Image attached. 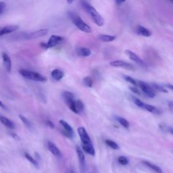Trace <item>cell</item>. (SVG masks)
Masks as SVG:
<instances>
[{
	"label": "cell",
	"mask_w": 173,
	"mask_h": 173,
	"mask_svg": "<svg viewBox=\"0 0 173 173\" xmlns=\"http://www.w3.org/2000/svg\"><path fill=\"white\" fill-rule=\"evenodd\" d=\"M19 73L20 74L21 76H23L24 78H27L28 80L43 82V83L47 81V78L44 77L43 75L38 73V72L26 70V69H20L19 70Z\"/></svg>",
	"instance_id": "obj_2"
},
{
	"label": "cell",
	"mask_w": 173,
	"mask_h": 173,
	"mask_svg": "<svg viewBox=\"0 0 173 173\" xmlns=\"http://www.w3.org/2000/svg\"><path fill=\"white\" fill-rule=\"evenodd\" d=\"M143 163L145 165H146L147 167H149L150 168L153 170L154 172H156L157 173H163L162 169L160 168L159 166L153 164L151 163L150 162H147V161H143Z\"/></svg>",
	"instance_id": "obj_19"
},
{
	"label": "cell",
	"mask_w": 173,
	"mask_h": 173,
	"mask_svg": "<svg viewBox=\"0 0 173 173\" xmlns=\"http://www.w3.org/2000/svg\"><path fill=\"white\" fill-rule=\"evenodd\" d=\"M126 54L129 58L131 60H133L135 63H137L138 65L141 66L142 67H146V64L145 62L142 59H141L139 56H138L136 53H134L133 52L131 51L129 49H127L125 51Z\"/></svg>",
	"instance_id": "obj_8"
},
{
	"label": "cell",
	"mask_w": 173,
	"mask_h": 173,
	"mask_svg": "<svg viewBox=\"0 0 173 173\" xmlns=\"http://www.w3.org/2000/svg\"><path fill=\"white\" fill-rule=\"evenodd\" d=\"M75 149H76V152L78 156V162H79L81 169L82 171H84L85 167V156L83 150H82V149L79 146H77Z\"/></svg>",
	"instance_id": "obj_11"
},
{
	"label": "cell",
	"mask_w": 173,
	"mask_h": 173,
	"mask_svg": "<svg viewBox=\"0 0 173 173\" xmlns=\"http://www.w3.org/2000/svg\"><path fill=\"white\" fill-rule=\"evenodd\" d=\"M82 148L86 153H89L91 156H95L96 151L93 146H82Z\"/></svg>",
	"instance_id": "obj_23"
},
{
	"label": "cell",
	"mask_w": 173,
	"mask_h": 173,
	"mask_svg": "<svg viewBox=\"0 0 173 173\" xmlns=\"http://www.w3.org/2000/svg\"><path fill=\"white\" fill-rule=\"evenodd\" d=\"M51 76L53 80L59 81L64 77V72L59 70V69H54V70H52V72H51Z\"/></svg>",
	"instance_id": "obj_16"
},
{
	"label": "cell",
	"mask_w": 173,
	"mask_h": 173,
	"mask_svg": "<svg viewBox=\"0 0 173 173\" xmlns=\"http://www.w3.org/2000/svg\"><path fill=\"white\" fill-rule=\"evenodd\" d=\"M118 162L122 165H127L128 164V160L124 156H120L118 158Z\"/></svg>",
	"instance_id": "obj_33"
},
{
	"label": "cell",
	"mask_w": 173,
	"mask_h": 173,
	"mask_svg": "<svg viewBox=\"0 0 173 173\" xmlns=\"http://www.w3.org/2000/svg\"><path fill=\"white\" fill-rule=\"evenodd\" d=\"M48 29H41L39 31H34V32H31V33H24L23 35V38L25 39H34L39 38V37L45 36L46 34L48 33Z\"/></svg>",
	"instance_id": "obj_6"
},
{
	"label": "cell",
	"mask_w": 173,
	"mask_h": 173,
	"mask_svg": "<svg viewBox=\"0 0 173 173\" xmlns=\"http://www.w3.org/2000/svg\"><path fill=\"white\" fill-rule=\"evenodd\" d=\"M106 143L107 146H108L110 147H111L112 149H114L116 150H119V146L114 141H113L112 140H110V139H106Z\"/></svg>",
	"instance_id": "obj_29"
},
{
	"label": "cell",
	"mask_w": 173,
	"mask_h": 173,
	"mask_svg": "<svg viewBox=\"0 0 173 173\" xmlns=\"http://www.w3.org/2000/svg\"><path fill=\"white\" fill-rule=\"evenodd\" d=\"M142 108L151 113H155V114H158V113L160 112L158 108H156V107H154L153 106L150 105V104H147V103H144Z\"/></svg>",
	"instance_id": "obj_21"
},
{
	"label": "cell",
	"mask_w": 173,
	"mask_h": 173,
	"mask_svg": "<svg viewBox=\"0 0 173 173\" xmlns=\"http://www.w3.org/2000/svg\"><path fill=\"white\" fill-rule=\"evenodd\" d=\"M160 128L162 131L166 132V133H171V135L172 134V128L170 126L166 125L165 124H160Z\"/></svg>",
	"instance_id": "obj_30"
},
{
	"label": "cell",
	"mask_w": 173,
	"mask_h": 173,
	"mask_svg": "<svg viewBox=\"0 0 173 173\" xmlns=\"http://www.w3.org/2000/svg\"><path fill=\"white\" fill-rule=\"evenodd\" d=\"M70 18L72 20V23H74L75 26L80 31L87 33H92V29H91V27L85 23L83 20L78 16V15L75 14L74 13H71Z\"/></svg>",
	"instance_id": "obj_3"
},
{
	"label": "cell",
	"mask_w": 173,
	"mask_h": 173,
	"mask_svg": "<svg viewBox=\"0 0 173 173\" xmlns=\"http://www.w3.org/2000/svg\"><path fill=\"white\" fill-rule=\"evenodd\" d=\"M18 117L20 118L21 121L23 122V124H24L25 126H26V127H27V128H29V129H31V128H32V124H31V122L29 121V119L27 118L26 117H25V116H23V115H21V114L18 115Z\"/></svg>",
	"instance_id": "obj_27"
},
{
	"label": "cell",
	"mask_w": 173,
	"mask_h": 173,
	"mask_svg": "<svg viewBox=\"0 0 173 173\" xmlns=\"http://www.w3.org/2000/svg\"><path fill=\"white\" fill-rule=\"evenodd\" d=\"M46 123L47 124H48L49 127L51 128H55V125L53 123V122H52L51 121H49V120H48L46 121Z\"/></svg>",
	"instance_id": "obj_37"
},
{
	"label": "cell",
	"mask_w": 173,
	"mask_h": 173,
	"mask_svg": "<svg viewBox=\"0 0 173 173\" xmlns=\"http://www.w3.org/2000/svg\"><path fill=\"white\" fill-rule=\"evenodd\" d=\"M72 2H68V4H71V3H72Z\"/></svg>",
	"instance_id": "obj_44"
},
{
	"label": "cell",
	"mask_w": 173,
	"mask_h": 173,
	"mask_svg": "<svg viewBox=\"0 0 173 173\" xmlns=\"http://www.w3.org/2000/svg\"><path fill=\"white\" fill-rule=\"evenodd\" d=\"M110 65L111 67H113L123 68L127 69V70H135V67H133V65H132L128 62L122 61V60L112 61V62L110 63Z\"/></svg>",
	"instance_id": "obj_10"
},
{
	"label": "cell",
	"mask_w": 173,
	"mask_h": 173,
	"mask_svg": "<svg viewBox=\"0 0 173 173\" xmlns=\"http://www.w3.org/2000/svg\"><path fill=\"white\" fill-rule=\"evenodd\" d=\"M18 28L19 27L18 25H7V26L4 27H0V37L6 34L14 32L18 29Z\"/></svg>",
	"instance_id": "obj_12"
},
{
	"label": "cell",
	"mask_w": 173,
	"mask_h": 173,
	"mask_svg": "<svg viewBox=\"0 0 173 173\" xmlns=\"http://www.w3.org/2000/svg\"><path fill=\"white\" fill-rule=\"evenodd\" d=\"M133 102L135 103V104L137 105L138 107H139V108H143L144 102H143L142 101H141L139 99L136 98V97H133Z\"/></svg>",
	"instance_id": "obj_34"
},
{
	"label": "cell",
	"mask_w": 173,
	"mask_h": 173,
	"mask_svg": "<svg viewBox=\"0 0 173 173\" xmlns=\"http://www.w3.org/2000/svg\"><path fill=\"white\" fill-rule=\"evenodd\" d=\"M168 106H169L170 109H171V110L172 111V102H169L168 103Z\"/></svg>",
	"instance_id": "obj_40"
},
{
	"label": "cell",
	"mask_w": 173,
	"mask_h": 173,
	"mask_svg": "<svg viewBox=\"0 0 173 173\" xmlns=\"http://www.w3.org/2000/svg\"><path fill=\"white\" fill-rule=\"evenodd\" d=\"M0 107H2V108H4V109H5L6 108V107H5V106L4 104V103H3L1 101H0Z\"/></svg>",
	"instance_id": "obj_41"
},
{
	"label": "cell",
	"mask_w": 173,
	"mask_h": 173,
	"mask_svg": "<svg viewBox=\"0 0 173 173\" xmlns=\"http://www.w3.org/2000/svg\"><path fill=\"white\" fill-rule=\"evenodd\" d=\"M76 106H77L78 114L83 113L84 111V109H85V106H84L83 102H82L80 99L76 100Z\"/></svg>",
	"instance_id": "obj_25"
},
{
	"label": "cell",
	"mask_w": 173,
	"mask_h": 173,
	"mask_svg": "<svg viewBox=\"0 0 173 173\" xmlns=\"http://www.w3.org/2000/svg\"><path fill=\"white\" fill-rule=\"evenodd\" d=\"M24 156L25 158L27 159L28 161H29L31 164H33V165L35 166L36 168H38V162H37V160L35 159H34L32 156H31L29 153H24Z\"/></svg>",
	"instance_id": "obj_26"
},
{
	"label": "cell",
	"mask_w": 173,
	"mask_h": 173,
	"mask_svg": "<svg viewBox=\"0 0 173 173\" xmlns=\"http://www.w3.org/2000/svg\"><path fill=\"white\" fill-rule=\"evenodd\" d=\"M48 149L51 152L53 156L56 157H61L62 153L60 150L58 149V147L56 145L52 143V141H48Z\"/></svg>",
	"instance_id": "obj_13"
},
{
	"label": "cell",
	"mask_w": 173,
	"mask_h": 173,
	"mask_svg": "<svg viewBox=\"0 0 173 173\" xmlns=\"http://www.w3.org/2000/svg\"><path fill=\"white\" fill-rule=\"evenodd\" d=\"M63 39H64V37L62 36L53 34V35L50 37L48 43H46V49L53 48V47L58 45L59 43H60L62 41Z\"/></svg>",
	"instance_id": "obj_9"
},
{
	"label": "cell",
	"mask_w": 173,
	"mask_h": 173,
	"mask_svg": "<svg viewBox=\"0 0 173 173\" xmlns=\"http://www.w3.org/2000/svg\"><path fill=\"white\" fill-rule=\"evenodd\" d=\"M116 120L122 126V127H124L125 128H127V129H128V128H129L130 127L129 122H128L127 120H126L124 118L121 117V116H117V117L116 118Z\"/></svg>",
	"instance_id": "obj_22"
},
{
	"label": "cell",
	"mask_w": 173,
	"mask_h": 173,
	"mask_svg": "<svg viewBox=\"0 0 173 173\" xmlns=\"http://www.w3.org/2000/svg\"><path fill=\"white\" fill-rule=\"evenodd\" d=\"M68 173H75V172H74V171L73 169H72V168H70V171H68Z\"/></svg>",
	"instance_id": "obj_43"
},
{
	"label": "cell",
	"mask_w": 173,
	"mask_h": 173,
	"mask_svg": "<svg viewBox=\"0 0 173 173\" xmlns=\"http://www.w3.org/2000/svg\"><path fill=\"white\" fill-rule=\"evenodd\" d=\"M81 4L88 14L90 15L91 18H92L94 23H95L97 26L102 27L104 24V20L102 17V16L97 12L93 6L91 5L89 2L86 1H82L81 2Z\"/></svg>",
	"instance_id": "obj_1"
},
{
	"label": "cell",
	"mask_w": 173,
	"mask_h": 173,
	"mask_svg": "<svg viewBox=\"0 0 173 173\" xmlns=\"http://www.w3.org/2000/svg\"><path fill=\"white\" fill-rule=\"evenodd\" d=\"M98 38L103 42H111L116 39V36L108 35V34H100Z\"/></svg>",
	"instance_id": "obj_20"
},
{
	"label": "cell",
	"mask_w": 173,
	"mask_h": 173,
	"mask_svg": "<svg viewBox=\"0 0 173 173\" xmlns=\"http://www.w3.org/2000/svg\"><path fill=\"white\" fill-rule=\"evenodd\" d=\"M83 82L85 85L87 87H89V88H92L93 87V81L92 78H91L89 77H86L83 78Z\"/></svg>",
	"instance_id": "obj_31"
},
{
	"label": "cell",
	"mask_w": 173,
	"mask_h": 173,
	"mask_svg": "<svg viewBox=\"0 0 173 173\" xmlns=\"http://www.w3.org/2000/svg\"><path fill=\"white\" fill-rule=\"evenodd\" d=\"M0 121H1L2 123L4 124L5 127H6L8 128H10V129H15V124L12 121H10V119L5 117V116H0Z\"/></svg>",
	"instance_id": "obj_15"
},
{
	"label": "cell",
	"mask_w": 173,
	"mask_h": 173,
	"mask_svg": "<svg viewBox=\"0 0 173 173\" xmlns=\"http://www.w3.org/2000/svg\"><path fill=\"white\" fill-rule=\"evenodd\" d=\"M124 1H120V0H117V1H116V4L117 5H121L122 4H123L124 3Z\"/></svg>",
	"instance_id": "obj_39"
},
{
	"label": "cell",
	"mask_w": 173,
	"mask_h": 173,
	"mask_svg": "<svg viewBox=\"0 0 173 173\" xmlns=\"http://www.w3.org/2000/svg\"><path fill=\"white\" fill-rule=\"evenodd\" d=\"M77 54L81 56V57H88L91 55V50L87 48H84V47H81V48H78L77 49Z\"/></svg>",
	"instance_id": "obj_17"
},
{
	"label": "cell",
	"mask_w": 173,
	"mask_h": 173,
	"mask_svg": "<svg viewBox=\"0 0 173 173\" xmlns=\"http://www.w3.org/2000/svg\"><path fill=\"white\" fill-rule=\"evenodd\" d=\"M59 123H60V124L63 127L62 133L64 134V136L67 137L69 139H72V138L74 137V133L72 128L70 127V125L69 124L68 122L63 120L59 121Z\"/></svg>",
	"instance_id": "obj_7"
},
{
	"label": "cell",
	"mask_w": 173,
	"mask_h": 173,
	"mask_svg": "<svg viewBox=\"0 0 173 173\" xmlns=\"http://www.w3.org/2000/svg\"><path fill=\"white\" fill-rule=\"evenodd\" d=\"M77 132L81 140L82 146H92V142L85 128L83 127H78Z\"/></svg>",
	"instance_id": "obj_5"
},
{
	"label": "cell",
	"mask_w": 173,
	"mask_h": 173,
	"mask_svg": "<svg viewBox=\"0 0 173 173\" xmlns=\"http://www.w3.org/2000/svg\"><path fill=\"white\" fill-rule=\"evenodd\" d=\"M124 79L127 81L128 83H130L131 84L133 85L135 87H137V81L134 79L133 78L131 77L130 76H127V75H124Z\"/></svg>",
	"instance_id": "obj_32"
},
{
	"label": "cell",
	"mask_w": 173,
	"mask_h": 173,
	"mask_svg": "<svg viewBox=\"0 0 173 173\" xmlns=\"http://www.w3.org/2000/svg\"><path fill=\"white\" fill-rule=\"evenodd\" d=\"M62 97L64 99L65 102L70 99H74L75 96L73 93L70 92H64L62 93Z\"/></svg>",
	"instance_id": "obj_24"
},
{
	"label": "cell",
	"mask_w": 173,
	"mask_h": 173,
	"mask_svg": "<svg viewBox=\"0 0 173 173\" xmlns=\"http://www.w3.org/2000/svg\"><path fill=\"white\" fill-rule=\"evenodd\" d=\"M11 135H12V137L14 138L15 139H16V140H19L20 139V138L18 137V135L16 134H15V133H11Z\"/></svg>",
	"instance_id": "obj_38"
},
{
	"label": "cell",
	"mask_w": 173,
	"mask_h": 173,
	"mask_svg": "<svg viewBox=\"0 0 173 173\" xmlns=\"http://www.w3.org/2000/svg\"><path fill=\"white\" fill-rule=\"evenodd\" d=\"M137 86H139L141 90L142 91L147 97H149L150 98H153V97L156 96V93L153 89L148 83L142 81H137Z\"/></svg>",
	"instance_id": "obj_4"
},
{
	"label": "cell",
	"mask_w": 173,
	"mask_h": 173,
	"mask_svg": "<svg viewBox=\"0 0 173 173\" xmlns=\"http://www.w3.org/2000/svg\"><path fill=\"white\" fill-rule=\"evenodd\" d=\"M166 86H167V87L169 88V89H171V90H172V85H166Z\"/></svg>",
	"instance_id": "obj_42"
},
{
	"label": "cell",
	"mask_w": 173,
	"mask_h": 173,
	"mask_svg": "<svg viewBox=\"0 0 173 173\" xmlns=\"http://www.w3.org/2000/svg\"><path fill=\"white\" fill-rule=\"evenodd\" d=\"M2 59L4 62V65L7 72H10L12 70V61L10 57L8 56L7 53L4 52L2 53Z\"/></svg>",
	"instance_id": "obj_14"
},
{
	"label": "cell",
	"mask_w": 173,
	"mask_h": 173,
	"mask_svg": "<svg viewBox=\"0 0 173 173\" xmlns=\"http://www.w3.org/2000/svg\"><path fill=\"white\" fill-rule=\"evenodd\" d=\"M137 32L139 34H141V35L146 37H148L152 35V33H151L148 29L143 26H141V25H139V26L137 27Z\"/></svg>",
	"instance_id": "obj_18"
},
{
	"label": "cell",
	"mask_w": 173,
	"mask_h": 173,
	"mask_svg": "<svg viewBox=\"0 0 173 173\" xmlns=\"http://www.w3.org/2000/svg\"><path fill=\"white\" fill-rule=\"evenodd\" d=\"M5 7H6L5 3L3 2H0V14L3 13V12L4 11Z\"/></svg>",
	"instance_id": "obj_36"
},
{
	"label": "cell",
	"mask_w": 173,
	"mask_h": 173,
	"mask_svg": "<svg viewBox=\"0 0 173 173\" xmlns=\"http://www.w3.org/2000/svg\"><path fill=\"white\" fill-rule=\"evenodd\" d=\"M130 90L132 92H133L135 94H137V95H141V93L139 91V89H137V87H129Z\"/></svg>",
	"instance_id": "obj_35"
},
{
	"label": "cell",
	"mask_w": 173,
	"mask_h": 173,
	"mask_svg": "<svg viewBox=\"0 0 173 173\" xmlns=\"http://www.w3.org/2000/svg\"><path fill=\"white\" fill-rule=\"evenodd\" d=\"M152 87L153 89H155L157 91H159L160 92H163V93H168V90L166 89L164 87H163L162 85H160L156 83H152Z\"/></svg>",
	"instance_id": "obj_28"
}]
</instances>
